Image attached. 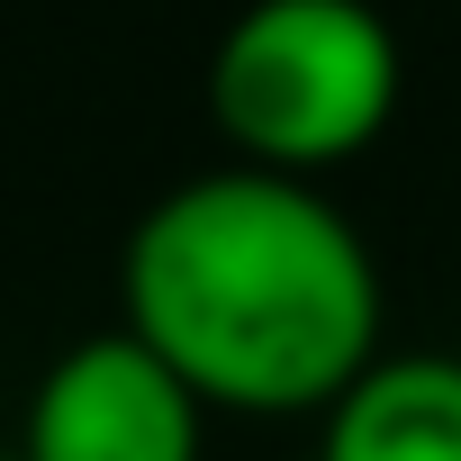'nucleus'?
<instances>
[{
    "mask_svg": "<svg viewBox=\"0 0 461 461\" xmlns=\"http://www.w3.org/2000/svg\"><path fill=\"white\" fill-rule=\"evenodd\" d=\"M317 461H461V353H371L326 398Z\"/></svg>",
    "mask_w": 461,
    "mask_h": 461,
    "instance_id": "obj_4",
    "label": "nucleus"
},
{
    "mask_svg": "<svg viewBox=\"0 0 461 461\" xmlns=\"http://www.w3.org/2000/svg\"><path fill=\"white\" fill-rule=\"evenodd\" d=\"M407 100L398 28L371 0H245L208 46V118L236 163L335 172L389 136Z\"/></svg>",
    "mask_w": 461,
    "mask_h": 461,
    "instance_id": "obj_2",
    "label": "nucleus"
},
{
    "mask_svg": "<svg viewBox=\"0 0 461 461\" xmlns=\"http://www.w3.org/2000/svg\"><path fill=\"white\" fill-rule=\"evenodd\" d=\"M0 461H19V452H0Z\"/></svg>",
    "mask_w": 461,
    "mask_h": 461,
    "instance_id": "obj_5",
    "label": "nucleus"
},
{
    "mask_svg": "<svg viewBox=\"0 0 461 461\" xmlns=\"http://www.w3.org/2000/svg\"><path fill=\"white\" fill-rule=\"evenodd\" d=\"M118 326H136L208 407L326 416L380 353V263L362 226L299 172L217 163L172 181L118 254Z\"/></svg>",
    "mask_w": 461,
    "mask_h": 461,
    "instance_id": "obj_1",
    "label": "nucleus"
},
{
    "mask_svg": "<svg viewBox=\"0 0 461 461\" xmlns=\"http://www.w3.org/2000/svg\"><path fill=\"white\" fill-rule=\"evenodd\" d=\"M199 452H208V398L136 326L55 353L19 425V461H199Z\"/></svg>",
    "mask_w": 461,
    "mask_h": 461,
    "instance_id": "obj_3",
    "label": "nucleus"
}]
</instances>
